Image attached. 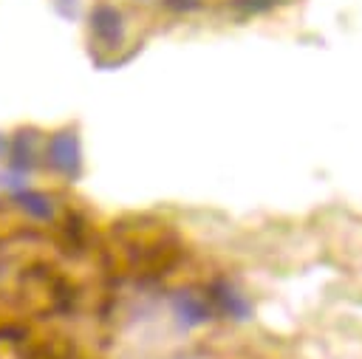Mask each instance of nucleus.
I'll return each instance as SVG.
<instances>
[{
	"instance_id": "1",
	"label": "nucleus",
	"mask_w": 362,
	"mask_h": 359,
	"mask_svg": "<svg viewBox=\"0 0 362 359\" xmlns=\"http://www.w3.org/2000/svg\"><path fill=\"white\" fill-rule=\"evenodd\" d=\"M45 155H48V164L68 175V178H76L79 175V141L71 130H62V133H54L48 139V147H45Z\"/></svg>"
},
{
	"instance_id": "2",
	"label": "nucleus",
	"mask_w": 362,
	"mask_h": 359,
	"mask_svg": "<svg viewBox=\"0 0 362 359\" xmlns=\"http://www.w3.org/2000/svg\"><path fill=\"white\" fill-rule=\"evenodd\" d=\"M90 31L99 40V45L105 48H116L124 37V25H122V11L116 6L99 3L90 14Z\"/></svg>"
},
{
	"instance_id": "3",
	"label": "nucleus",
	"mask_w": 362,
	"mask_h": 359,
	"mask_svg": "<svg viewBox=\"0 0 362 359\" xmlns=\"http://www.w3.org/2000/svg\"><path fill=\"white\" fill-rule=\"evenodd\" d=\"M173 311L178 317L181 325L192 328V325H204L212 317V305L206 302V297L195 294V291H178L173 297Z\"/></svg>"
},
{
	"instance_id": "4",
	"label": "nucleus",
	"mask_w": 362,
	"mask_h": 359,
	"mask_svg": "<svg viewBox=\"0 0 362 359\" xmlns=\"http://www.w3.org/2000/svg\"><path fill=\"white\" fill-rule=\"evenodd\" d=\"M212 302H215L218 311H223V314H229L235 319H246L249 317V300L243 294H238L229 283H218L212 288Z\"/></svg>"
},
{
	"instance_id": "5",
	"label": "nucleus",
	"mask_w": 362,
	"mask_h": 359,
	"mask_svg": "<svg viewBox=\"0 0 362 359\" xmlns=\"http://www.w3.org/2000/svg\"><path fill=\"white\" fill-rule=\"evenodd\" d=\"M14 198H17V204H20L25 212H31L34 218H42V220H45V218H51V212H54V209H51V201H48L42 192H34V189H28V187L20 189V192H14Z\"/></svg>"
},
{
	"instance_id": "6",
	"label": "nucleus",
	"mask_w": 362,
	"mask_h": 359,
	"mask_svg": "<svg viewBox=\"0 0 362 359\" xmlns=\"http://www.w3.org/2000/svg\"><path fill=\"white\" fill-rule=\"evenodd\" d=\"M54 8L65 17V20H74L79 14V0H54Z\"/></svg>"
},
{
	"instance_id": "7",
	"label": "nucleus",
	"mask_w": 362,
	"mask_h": 359,
	"mask_svg": "<svg viewBox=\"0 0 362 359\" xmlns=\"http://www.w3.org/2000/svg\"><path fill=\"white\" fill-rule=\"evenodd\" d=\"M6 153H8V139L0 133V155H6Z\"/></svg>"
}]
</instances>
